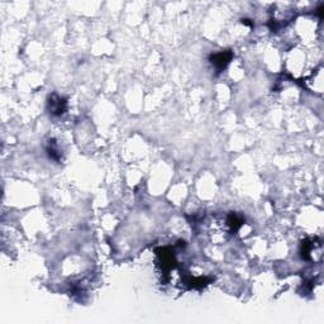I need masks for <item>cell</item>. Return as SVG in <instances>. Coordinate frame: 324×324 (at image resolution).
I'll return each mask as SVG.
<instances>
[{"label":"cell","instance_id":"6da1fadb","mask_svg":"<svg viewBox=\"0 0 324 324\" xmlns=\"http://www.w3.org/2000/svg\"><path fill=\"white\" fill-rule=\"evenodd\" d=\"M232 56L233 53L231 52V51H223V52H218L213 55V56L210 57V62H212L213 66L215 67L217 73H221V71H223L224 69H226V66L229 64V61L232 60Z\"/></svg>","mask_w":324,"mask_h":324},{"label":"cell","instance_id":"7a4b0ae2","mask_svg":"<svg viewBox=\"0 0 324 324\" xmlns=\"http://www.w3.org/2000/svg\"><path fill=\"white\" fill-rule=\"evenodd\" d=\"M48 108H50V113L52 115H62L65 113L67 108L66 100L61 96L56 95V94H53L52 96L48 100Z\"/></svg>","mask_w":324,"mask_h":324},{"label":"cell","instance_id":"3957f363","mask_svg":"<svg viewBox=\"0 0 324 324\" xmlns=\"http://www.w3.org/2000/svg\"><path fill=\"white\" fill-rule=\"evenodd\" d=\"M46 150H47L48 156H50L52 160H55V161H60V160H61V152H60L59 146L56 145L55 141H50Z\"/></svg>","mask_w":324,"mask_h":324}]
</instances>
